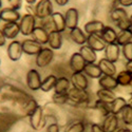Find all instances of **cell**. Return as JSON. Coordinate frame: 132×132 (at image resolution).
Here are the masks:
<instances>
[{"label":"cell","instance_id":"cell-27","mask_svg":"<svg viewBox=\"0 0 132 132\" xmlns=\"http://www.w3.org/2000/svg\"><path fill=\"white\" fill-rule=\"evenodd\" d=\"M70 86H71V81L70 79H68L67 77H59L57 78L56 85L54 88V93H68V91L70 90Z\"/></svg>","mask_w":132,"mask_h":132},{"label":"cell","instance_id":"cell-2","mask_svg":"<svg viewBox=\"0 0 132 132\" xmlns=\"http://www.w3.org/2000/svg\"><path fill=\"white\" fill-rule=\"evenodd\" d=\"M53 4L51 0H39V2L35 5V16L38 19L49 18L53 14Z\"/></svg>","mask_w":132,"mask_h":132},{"label":"cell","instance_id":"cell-46","mask_svg":"<svg viewBox=\"0 0 132 132\" xmlns=\"http://www.w3.org/2000/svg\"><path fill=\"white\" fill-rule=\"evenodd\" d=\"M55 2H56L58 5H60V6H63L65 4H68L69 0H55Z\"/></svg>","mask_w":132,"mask_h":132},{"label":"cell","instance_id":"cell-47","mask_svg":"<svg viewBox=\"0 0 132 132\" xmlns=\"http://www.w3.org/2000/svg\"><path fill=\"white\" fill-rule=\"evenodd\" d=\"M126 70L132 74V60L127 61V63H126Z\"/></svg>","mask_w":132,"mask_h":132},{"label":"cell","instance_id":"cell-6","mask_svg":"<svg viewBox=\"0 0 132 132\" xmlns=\"http://www.w3.org/2000/svg\"><path fill=\"white\" fill-rule=\"evenodd\" d=\"M87 46H89L95 52L105 51L107 42L103 39L100 34H89L87 36Z\"/></svg>","mask_w":132,"mask_h":132},{"label":"cell","instance_id":"cell-26","mask_svg":"<svg viewBox=\"0 0 132 132\" xmlns=\"http://www.w3.org/2000/svg\"><path fill=\"white\" fill-rule=\"evenodd\" d=\"M96 96H97V100L105 102V103H108V104H111L116 97L113 90L103 89V88H101L100 90L96 91Z\"/></svg>","mask_w":132,"mask_h":132},{"label":"cell","instance_id":"cell-50","mask_svg":"<svg viewBox=\"0 0 132 132\" xmlns=\"http://www.w3.org/2000/svg\"><path fill=\"white\" fill-rule=\"evenodd\" d=\"M129 19H130V30L132 31V15L129 17Z\"/></svg>","mask_w":132,"mask_h":132},{"label":"cell","instance_id":"cell-31","mask_svg":"<svg viewBox=\"0 0 132 132\" xmlns=\"http://www.w3.org/2000/svg\"><path fill=\"white\" fill-rule=\"evenodd\" d=\"M101 36L103 37V39L108 43H112V42H116V38H117V33L115 32V30L111 27H105L104 30L101 33Z\"/></svg>","mask_w":132,"mask_h":132},{"label":"cell","instance_id":"cell-42","mask_svg":"<svg viewBox=\"0 0 132 132\" xmlns=\"http://www.w3.org/2000/svg\"><path fill=\"white\" fill-rule=\"evenodd\" d=\"M91 132H105L103 127L98 124H92L91 125Z\"/></svg>","mask_w":132,"mask_h":132},{"label":"cell","instance_id":"cell-35","mask_svg":"<svg viewBox=\"0 0 132 132\" xmlns=\"http://www.w3.org/2000/svg\"><path fill=\"white\" fill-rule=\"evenodd\" d=\"M94 107H95V109L100 110L104 116L111 113V106H110V104H108V103H105V102L97 100L94 104Z\"/></svg>","mask_w":132,"mask_h":132},{"label":"cell","instance_id":"cell-38","mask_svg":"<svg viewBox=\"0 0 132 132\" xmlns=\"http://www.w3.org/2000/svg\"><path fill=\"white\" fill-rule=\"evenodd\" d=\"M85 124L82 122H75L71 124L64 132H85Z\"/></svg>","mask_w":132,"mask_h":132},{"label":"cell","instance_id":"cell-15","mask_svg":"<svg viewBox=\"0 0 132 132\" xmlns=\"http://www.w3.org/2000/svg\"><path fill=\"white\" fill-rule=\"evenodd\" d=\"M70 81L73 85V87L77 88V89L87 90L88 87H89L88 78L86 77V75H84L82 73H73L72 76H71Z\"/></svg>","mask_w":132,"mask_h":132},{"label":"cell","instance_id":"cell-4","mask_svg":"<svg viewBox=\"0 0 132 132\" xmlns=\"http://www.w3.org/2000/svg\"><path fill=\"white\" fill-rule=\"evenodd\" d=\"M54 58V52L51 48H42V50L36 55V64L39 68H46L51 63Z\"/></svg>","mask_w":132,"mask_h":132},{"label":"cell","instance_id":"cell-25","mask_svg":"<svg viewBox=\"0 0 132 132\" xmlns=\"http://www.w3.org/2000/svg\"><path fill=\"white\" fill-rule=\"evenodd\" d=\"M70 37L75 43H77L79 46H84L87 43V36L78 27L70 30Z\"/></svg>","mask_w":132,"mask_h":132},{"label":"cell","instance_id":"cell-39","mask_svg":"<svg viewBox=\"0 0 132 132\" xmlns=\"http://www.w3.org/2000/svg\"><path fill=\"white\" fill-rule=\"evenodd\" d=\"M123 55H124V57L127 59V61H130L132 60V41L127 43V45H125L123 47Z\"/></svg>","mask_w":132,"mask_h":132},{"label":"cell","instance_id":"cell-8","mask_svg":"<svg viewBox=\"0 0 132 132\" xmlns=\"http://www.w3.org/2000/svg\"><path fill=\"white\" fill-rule=\"evenodd\" d=\"M22 46L18 40H14L7 47V56L12 61H18L22 56Z\"/></svg>","mask_w":132,"mask_h":132},{"label":"cell","instance_id":"cell-1","mask_svg":"<svg viewBox=\"0 0 132 132\" xmlns=\"http://www.w3.org/2000/svg\"><path fill=\"white\" fill-rule=\"evenodd\" d=\"M69 96V103L75 106H81L85 104H88L90 101V95L87 92V90L77 89V88H70L68 91Z\"/></svg>","mask_w":132,"mask_h":132},{"label":"cell","instance_id":"cell-11","mask_svg":"<svg viewBox=\"0 0 132 132\" xmlns=\"http://www.w3.org/2000/svg\"><path fill=\"white\" fill-rule=\"evenodd\" d=\"M64 20L67 29L72 30L74 28H77L78 24V11L75 7H70L67 10L64 14Z\"/></svg>","mask_w":132,"mask_h":132},{"label":"cell","instance_id":"cell-19","mask_svg":"<svg viewBox=\"0 0 132 132\" xmlns=\"http://www.w3.org/2000/svg\"><path fill=\"white\" fill-rule=\"evenodd\" d=\"M48 45L52 50H58L62 46V35L60 32L51 31L49 33V41Z\"/></svg>","mask_w":132,"mask_h":132},{"label":"cell","instance_id":"cell-10","mask_svg":"<svg viewBox=\"0 0 132 132\" xmlns=\"http://www.w3.org/2000/svg\"><path fill=\"white\" fill-rule=\"evenodd\" d=\"M102 127L105 132H115L118 129V116L113 113L106 115Z\"/></svg>","mask_w":132,"mask_h":132},{"label":"cell","instance_id":"cell-51","mask_svg":"<svg viewBox=\"0 0 132 132\" xmlns=\"http://www.w3.org/2000/svg\"><path fill=\"white\" fill-rule=\"evenodd\" d=\"M128 105L132 108V98H130V100H129V102H128Z\"/></svg>","mask_w":132,"mask_h":132},{"label":"cell","instance_id":"cell-43","mask_svg":"<svg viewBox=\"0 0 132 132\" xmlns=\"http://www.w3.org/2000/svg\"><path fill=\"white\" fill-rule=\"evenodd\" d=\"M119 5H122L124 7H128V6H132V0H118Z\"/></svg>","mask_w":132,"mask_h":132},{"label":"cell","instance_id":"cell-52","mask_svg":"<svg viewBox=\"0 0 132 132\" xmlns=\"http://www.w3.org/2000/svg\"><path fill=\"white\" fill-rule=\"evenodd\" d=\"M1 5H2V2H1V0H0V7H1Z\"/></svg>","mask_w":132,"mask_h":132},{"label":"cell","instance_id":"cell-21","mask_svg":"<svg viewBox=\"0 0 132 132\" xmlns=\"http://www.w3.org/2000/svg\"><path fill=\"white\" fill-rule=\"evenodd\" d=\"M79 53H80L81 56L84 57V59L86 60L87 63H95V61L97 60V54H96V52L93 49H91L89 46H87V45L80 46Z\"/></svg>","mask_w":132,"mask_h":132},{"label":"cell","instance_id":"cell-17","mask_svg":"<svg viewBox=\"0 0 132 132\" xmlns=\"http://www.w3.org/2000/svg\"><path fill=\"white\" fill-rule=\"evenodd\" d=\"M98 67L101 68L103 75H110V76H115L116 75V67L115 63L108 60L107 58H102L98 61Z\"/></svg>","mask_w":132,"mask_h":132},{"label":"cell","instance_id":"cell-16","mask_svg":"<svg viewBox=\"0 0 132 132\" xmlns=\"http://www.w3.org/2000/svg\"><path fill=\"white\" fill-rule=\"evenodd\" d=\"M51 20H52V24L55 31L57 32H64L65 29H67V26H65V20H64V16L59 13V12H54L51 16Z\"/></svg>","mask_w":132,"mask_h":132},{"label":"cell","instance_id":"cell-41","mask_svg":"<svg viewBox=\"0 0 132 132\" xmlns=\"http://www.w3.org/2000/svg\"><path fill=\"white\" fill-rule=\"evenodd\" d=\"M47 132H59V126L57 125V123H52L48 126Z\"/></svg>","mask_w":132,"mask_h":132},{"label":"cell","instance_id":"cell-48","mask_svg":"<svg viewBox=\"0 0 132 132\" xmlns=\"http://www.w3.org/2000/svg\"><path fill=\"white\" fill-rule=\"evenodd\" d=\"M115 132H132L130 129H128V128H118Z\"/></svg>","mask_w":132,"mask_h":132},{"label":"cell","instance_id":"cell-40","mask_svg":"<svg viewBox=\"0 0 132 132\" xmlns=\"http://www.w3.org/2000/svg\"><path fill=\"white\" fill-rule=\"evenodd\" d=\"M7 3L11 9L18 11L22 7V0H7Z\"/></svg>","mask_w":132,"mask_h":132},{"label":"cell","instance_id":"cell-29","mask_svg":"<svg viewBox=\"0 0 132 132\" xmlns=\"http://www.w3.org/2000/svg\"><path fill=\"white\" fill-rule=\"evenodd\" d=\"M116 80L120 87H130L132 84V74L127 70L120 71L118 74H116Z\"/></svg>","mask_w":132,"mask_h":132},{"label":"cell","instance_id":"cell-55","mask_svg":"<svg viewBox=\"0 0 132 132\" xmlns=\"http://www.w3.org/2000/svg\"><path fill=\"white\" fill-rule=\"evenodd\" d=\"M0 63H1V60H0Z\"/></svg>","mask_w":132,"mask_h":132},{"label":"cell","instance_id":"cell-28","mask_svg":"<svg viewBox=\"0 0 132 132\" xmlns=\"http://www.w3.org/2000/svg\"><path fill=\"white\" fill-rule=\"evenodd\" d=\"M127 105L128 103L124 97H115V100L110 104V106H111V113L116 114V115L120 114Z\"/></svg>","mask_w":132,"mask_h":132},{"label":"cell","instance_id":"cell-12","mask_svg":"<svg viewBox=\"0 0 132 132\" xmlns=\"http://www.w3.org/2000/svg\"><path fill=\"white\" fill-rule=\"evenodd\" d=\"M21 46H22L23 53L28 55H37L42 50V46L40 43L36 42L35 40H31V39L23 40L21 42Z\"/></svg>","mask_w":132,"mask_h":132},{"label":"cell","instance_id":"cell-9","mask_svg":"<svg viewBox=\"0 0 132 132\" xmlns=\"http://www.w3.org/2000/svg\"><path fill=\"white\" fill-rule=\"evenodd\" d=\"M86 64L87 62L79 52L74 53L70 58V68L73 71V73H82Z\"/></svg>","mask_w":132,"mask_h":132},{"label":"cell","instance_id":"cell-33","mask_svg":"<svg viewBox=\"0 0 132 132\" xmlns=\"http://www.w3.org/2000/svg\"><path fill=\"white\" fill-rule=\"evenodd\" d=\"M110 17L111 19L114 21L115 23H118L120 21H124L126 19H128V14L127 12L123 9V7H116V9H113L111 11V14H110Z\"/></svg>","mask_w":132,"mask_h":132},{"label":"cell","instance_id":"cell-3","mask_svg":"<svg viewBox=\"0 0 132 132\" xmlns=\"http://www.w3.org/2000/svg\"><path fill=\"white\" fill-rule=\"evenodd\" d=\"M36 20L35 16H33L31 14H26L22 16V18L20 19L19 22V28H20V33L24 36L32 35L33 31L36 28Z\"/></svg>","mask_w":132,"mask_h":132},{"label":"cell","instance_id":"cell-24","mask_svg":"<svg viewBox=\"0 0 132 132\" xmlns=\"http://www.w3.org/2000/svg\"><path fill=\"white\" fill-rule=\"evenodd\" d=\"M84 72L86 75H88L89 77L94 78V79H100L103 76L101 68L96 63H87L84 69Z\"/></svg>","mask_w":132,"mask_h":132},{"label":"cell","instance_id":"cell-53","mask_svg":"<svg viewBox=\"0 0 132 132\" xmlns=\"http://www.w3.org/2000/svg\"><path fill=\"white\" fill-rule=\"evenodd\" d=\"M130 95H131V98H132V92H131V94H130Z\"/></svg>","mask_w":132,"mask_h":132},{"label":"cell","instance_id":"cell-44","mask_svg":"<svg viewBox=\"0 0 132 132\" xmlns=\"http://www.w3.org/2000/svg\"><path fill=\"white\" fill-rule=\"evenodd\" d=\"M5 40H6V37L4 35L3 31L0 30V47H3L5 45Z\"/></svg>","mask_w":132,"mask_h":132},{"label":"cell","instance_id":"cell-54","mask_svg":"<svg viewBox=\"0 0 132 132\" xmlns=\"http://www.w3.org/2000/svg\"><path fill=\"white\" fill-rule=\"evenodd\" d=\"M0 21H1V17H0Z\"/></svg>","mask_w":132,"mask_h":132},{"label":"cell","instance_id":"cell-36","mask_svg":"<svg viewBox=\"0 0 132 132\" xmlns=\"http://www.w3.org/2000/svg\"><path fill=\"white\" fill-rule=\"evenodd\" d=\"M120 114H122V119L124 124L127 126H131L132 125V108L129 105H127Z\"/></svg>","mask_w":132,"mask_h":132},{"label":"cell","instance_id":"cell-18","mask_svg":"<svg viewBox=\"0 0 132 132\" xmlns=\"http://www.w3.org/2000/svg\"><path fill=\"white\" fill-rule=\"evenodd\" d=\"M33 40L40 43V45H47L49 41V32L42 27H36L32 33Z\"/></svg>","mask_w":132,"mask_h":132},{"label":"cell","instance_id":"cell-14","mask_svg":"<svg viewBox=\"0 0 132 132\" xmlns=\"http://www.w3.org/2000/svg\"><path fill=\"white\" fill-rule=\"evenodd\" d=\"M0 17H1V20L4 21L5 23L9 22H17L18 20L21 19L20 14L18 11L13 10L11 7H6L0 11Z\"/></svg>","mask_w":132,"mask_h":132},{"label":"cell","instance_id":"cell-37","mask_svg":"<svg viewBox=\"0 0 132 132\" xmlns=\"http://www.w3.org/2000/svg\"><path fill=\"white\" fill-rule=\"evenodd\" d=\"M52 101L53 103L57 104V105H64L69 103V96L68 93H54L52 96Z\"/></svg>","mask_w":132,"mask_h":132},{"label":"cell","instance_id":"cell-32","mask_svg":"<svg viewBox=\"0 0 132 132\" xmlns=\"http://www.w3.org/2000/svg\"><path fill=\"white\" fill-rule=\"evenodd\" d=\"M56 81H57V77L55 75H48L47 77L42 80L40 90L43 92H50L51 90H53L55 88Z\"/></svg>","mask_w":132,"mask_h":132},{"label":"cell","instance_id":"cell-22","mask_svg":"<svg viewBox=\"0 0 132 132\" xmlns=\"http://www.w3.org/2000/svg\"><path fill=\"white\" fill-rule=\"evenodd\" d=\"M3 33L7 39H14L17 37V35L20 33L19 23L17 22H9L5 23L3 27Z\"/></svg>","mask_w":132,"mask_h":132},{"label":"cell","instance_id":"cell-34","mask_svg":"<svg viewBox=\"0 0 132 132\" xmlns=\"http://www.w3.org/2000/svg\"><path fill=\"white\" fill-rule=\"evenodd\" d=\"M38 107V104L37 102L34 100V98H29V100L23 104L22 106V112H23V115L26 116H30L33 112L35 111V109Z\"/></svg>","mask_w":132,"mask_h":132},{"label":"cell","instance_id":"cell-13","mask_svg":"<svg viewBox=\"0 0 132 132\" xmlns=\"http://www.w3.org/2000/svg\"><path fill=\"white\" fill-rule=\"evenodd\" d=\"M119 55H120V49H119V46L117 45V43L116 42L108 43L106 49H105L106 58L115 63L119 59Z\"/></svg>","mask_w":132,"mask_h":132},{"label":"cell","instance_id":"cell-23","mask_svg":"<svg viewBox=\"0 0 132 132\" xmlns=\"http://www.w3.org/2000/svg\"><path fill=\"white\" fill-rule=\"evenodd\" d=\"M106 26L102 22V21H98V20H92L89 21L85 24V32L88 33V34H100L102 33V31L104 30Z\"/></svg>","mask_w":132,"mask_h":132},{"label":"cell","instance_id":"cell-45","mask_svg":"<svg viewBox=\"0 0 132 132\" xmlns=\"http://www.w3.org/2000/svg\"><path fill=\"white\" fill-rule=\"evenodd\" d=\"M26 9H27V11H28V14H31V15H33V16H35V6H33L32 4H28L27 6H26Z\"/></svg>","mask_w":132,"mask_h":132},{"label":"cell","instance_id":"cell-7","mask_svg":"<svg viewBox=\"0 0 132 132\" xmlns=\"http://www.w3.org/2000/svg\"><path fill=\"white\" fill-rule=\"evenodd\" d=\"M41 76L38 73L37 70L32 69L28 72L27 74V85L29 87V89L32 91H37L40 89L41 87Z\"/></svg>","mask_w":132,"mask_h":132},{"label":"cell","instance_id":"cell-30","mask_svg":"<svg viewBox=\"0 0 132 132\" xmlns=\"http://www.w3.org/2000/svg\"><path fill=\"white\" fill-rule=\"evenodd\" d=\"M132 41V31L129 30H122L118 34L116 38V43L119 47H124L127 43Z\"/></svg>","mask_w":132,"mask_h":132},{"label":"cell","instance_id":"cell-49","mask_svg":"<svg viewBox=\"0 0 132 132\" xmlns=\"http://www.w3.org/2000/svg\"><path fill=\"white\" fill-rule=\"evenodd\" d=\"M28 4H34L36 2V0H26Z\"/></svg>","mask_w":132,"mask_h":132},{"label":"cell","instance_id":"cell-20","mask_svg":"<svg viewBox=\"0 0 132 132\" xmlns=\"http://www.w3.org/2000/svg\"><path fill=\"white\" fill-rule=\"evenodd\" d=\"M98 85L103 89H108V90H115L118 87L116 77L115 76H110V75H103L98 79Z\"/></svg>","mask_w":132,"mask_h":132},{"label":"cell","instance_id":"cell-5","mask_svg":"<svg viewBox=\"0 0 132 132\" xmlns=\"http://www.w3.org/2000/svg\"><path fill=\"white\" fill-rule=\"evenodd\" d=\"M29 117H30L31 127L36 131L40 130L43 126L46 125L45 124V117H43V109L40 106H38L35 109V111L33 112Z\"/></svg>","mask_w":132,"mask_h":132}]
</instances>
